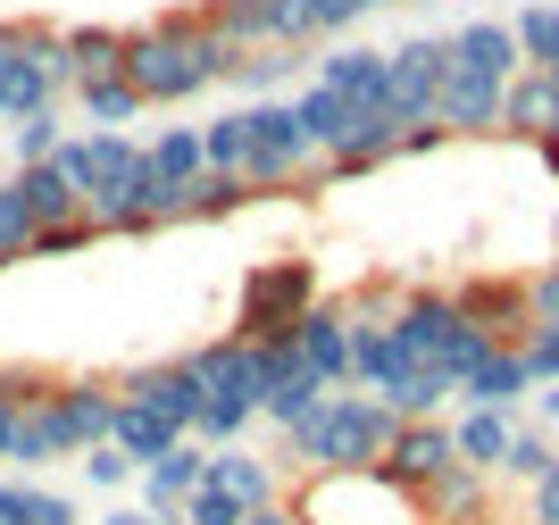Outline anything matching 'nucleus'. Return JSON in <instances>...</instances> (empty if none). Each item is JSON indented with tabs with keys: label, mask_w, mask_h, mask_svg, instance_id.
<instances>
[{
	"label": "nucleus",
	"mask_w": 559,
	"mask_h": 525,
	"mask_svg": "<svg viewBox=\"0 0 559 525\" xmlns=\"http://www.w3.org/2000/svg\"><path fill=\"white\" fill-rule=\"evenodd\" d=\"M234 59L242 50L210 25V9H167V17L126 34V75H134L142 100H192V92L226 84Z\"/></svg>",
	"instance_id": "f257e3e1"
},
{
	"label": "nucleus",
	"mask_w": 559,
	"mask_h": 525,
	"mask_svg": "<svg viewBox=\"0 0 559 525\" xmlns=\"http://www.w3.org/2000/svg\"><path fill=\"white\" fill-rule=\"evenodd\" d=\"M401 417L376 401V392H326L301 426H284V458L301 476H359V467H384Z\"/></svg>",
	"instance_id": "f03ea898"
},
{
	"label": "nucleus",
	"mask_w": 559,
	"mask_h": 525,
	"mask_svg": "<svg viewBox=\"0 0 559 525\" xmlns=\"http://www.w3.org/2000/svg\"><path fill=\"white\" fill-rule=\"evenodd\" d=\"M109 417H117V384H43L25 401V426H17V451L9 467L17 476H43L50 458H84L93 442H109Z\"/></svg>",
	"instance_id": "7ed1b4c3"
},
{
	"label": "nucleus",
	"mask_w": 559,
	"mask_h": 525,
	"mask_svg": "<svg viewBox=\"0 0 559 525\" xmlns=\"http://www.w3.org/2000/svg\"><path fill=\"white\" fill-rule=\"evenodd\" d=\"M384 325H393V343L409 350L418 367L451 375V392H460V375L492 350V334H476V325H467V309H460L451 293H435V284H418V293H393V318H384Z\"/></svg>",
	"instance_id": "20e7f679"
},
{
	"label": "nucleus",
	"mask_w": 559,
	"mask_h": 525,
	"mask_svg": "<svg viewBox=\"0 0 559 525\" xmlns=\"http://www.w3.org/2000/svg\"><path fill=\"white\" fill-rule=\"evenodd\" d=\"M234 176L251 183V192H301L318 176V151H309L293 100H251L242 109V167Z\"/></svg>",
	"instance_id": "39448f33"
},
{
	"label": "nucleus",
	"mask_w": 559,
	"mask_h": 525,
	"mask_svg": "<svg viewBox=\"0 0 559 525\" xmlns=\"http://www.w3.org/2000/svg\"><path fill=\"white\" fill-rule=\"evenodd\" d=\"M318 300V267L309 259H267V267L242 275V300H234V334L242 343H284L301 309Z\"/></svg>",
	"instance_id": "423d86ee"
},
{
	"label": "nucleus",
	"mask_w": 559,
	"mask_h": 525,
	"mask_svg": "<svg viewBox=\"0 0 559 525\" xmlns=\"http://www.w3.org/2000/svg\"><path fill=\"white\" fill-rule=\"evenodd\" d=\"M435 92H443V34L384 50V117L393 126H435Z\"/></svg>",
	"instance_id": "0eeeda50"
},
{
	"label": "nucleus",
	"mask_w": 559,
	"mask_h": 525,
	"mask_svg": "<svg viewBox=\"0 0 559 525\" xmlns=\"http://www.w3.org/2000/svg\"><path fill=\"white\" fill-rule=\"evenodd\" d=\"M293 359H301L326 392H350V309H343V300L318 293L301 309V325H293Z\"/></svg>",
	"instance_id": "6e6552de"
},
{
	"label": "nucleus",
	"mask_w": 559,
	"mask_h": 525,
	"mask_svg": "<svg viewBox=\"0 0 559 525\" xmlns=\"http://www.w3.org/2000/svg\"><path fill=\"white\" fill-rule=\"evenodd\" d=\"M443 467H460L451 426H443V417H401V426H393V451H384V467H376V476L401 484V492H426Z\"/></svg>",
	"instance_id": "1a4fd4ad"
},
{
	"label": "nucleus",
	"mask_w": 559,
	"mask_h": 525,
	"mask_svg": "<svg viewBox=\"0 0 559 525\" xmlns=\"http://www.w3.org/2000/svg\"><path fill=\"white\" fill-rule=\"evenodd\" d=\"M117 401H134V409L167 417L176 434H192V417H201V375H192V359H159V367H134V375L117 384Z\"/></svg>",
	"instance_id": "9d476101"
},
{
	"label": "nucleus",
	"mask_w": 559,
	"mask_h": 525,
	"mask_svg": "<svg viewBox=\"0 0 559 525\" xmlns=\"http://www.w3.org/2000/svg\"><path fill=\"white\" fill-rule=\"evenodd\" d=\"M451 300H460L467 325H476V334H492V343H526V334H535V309H526V275H476V284H460Z\"/></svg>",
	"instance_id": "9b49d317"
},
{
	"label": "nucleus",
	"mask_w": 559,
	"mask_h": 525,
	"mask_svg": "<svg viewBox=\"0 0 559 525\" xmlns=\"http://www.w3.org/2000/svg\"><path fill=\"white\" fill-rule=\"evenodd\" d=\"M501 92H510V84L451 68V50H443V92H435V126H443L451 142H460V134H501Z\"/></svg>",
	"instance_id": "f8f14e48"
},
{
	"label": "nucleus",
	"mask_w": 559,
	"mask_h": 525,
	"mask_svg": "<svg viewBox=\"0 0 559 525\" xmlns=\"http://www.w3.org/2000/svg\"><path fill=\"white\" fill-rule=\"evenodd\" d=\"M201 484H210V451L185 434L167 458H151V467H142V509H159L167 525H185V501L201 492Z\"/></svg>",
	"instance_id": "ddd939ff"
},
{
	"label": "nucleus",
	"mask_w": 559,
	"mask_h": 525,
	"mask_svg": "<svg viewBox=\"0 0 559 525\" xmlns=\"http://www.w3.org/2000/svg\"><path fill=\"white\" fill-rule=\"evenodd\" d=\"M210 25L234 50H293V0H210Z\"/></svg>",
	"instance_id": "4468645a"
},
{
	"label": "nucleus",
	"mask_w": 559,
	"mask_h": 525,
	"mask_svg": "<svg viewBox=\"0 0 559 525\" xmlns=\"http://www.w3.org/2000/svg\"><path fill=\"white\" fill-rule=\"evenodd\" d=\"M293 117H301L309 151H318V159H334V151H350V142H359V126H368L376 109H359V100H343V92H326V84H309V92H293Z\"/></svg>",
	"instance_id": "2eb2a0df"
},
{
	"label": "nucleus",
	"mask_w": 559,
	"mask_h": 525,
	"mask_svg": "<svg viewBox=\"0 0 559 525\" xmlns=\"http://www.w3.org/2000/svg\"><path fill=\"white\" fill-rule=\"evenodd\" d=\"M501 134H518V142L559 134V75H543V68L510 75V92H501Z\"/></svg>",
	"instance_id": "dca6fc26"
},
{
	"label": "nucleus",
	"mask_w": 559,
	"mask_h": 525,
	"mask_svg": "<svg viewBox=\"0 0 559 525\" xmlns=\"http://www.w3.org/2000/svg\"><path fill=\"white\" fill-rule=\"evenodd\" d=\"M535 392V375H526V359H518V343H492L485 359L460 375V401L467 409H518Z\"/></svg>",
	"instance_id": "f3484780"
},
{
	"label": "nucleus",
	"mask_w": 559,
	"mask_h": 525,
	"mask_svg": "<svg viewBox=\"0 0 559 525\" xmlns=\"http://www.w3.org/2000/svg\"><path fill=\"white\" fill-rule=\"evenodd\" d=\"M93 75H126V25H68L59 34V84H93Z\"/></svg>",
	"instance_id": "a211bd4d"
},
{
	"label": "nucleus",
	"mask_w": 559,
	"mask_h": 525,
	"mask_svg": "<svg viewBox=\"0 0 559 525\" xmlns=\"http://www.w3.org/2000/svg\"><path fill=\"white\" fill-rule=\"evenodd\" d=\"M210 484L226 492L234 509H267V501H284V484H276V467L259 451H242V442H226V451H210Z\"/></svg>",
	"instance_id": "6ab92c4d"
},
{
	"label": "nucleus",
	"mask_w": 559,
	"mask_h": 525,
	"mask_svg": "<svg viewBox=\"0 0 559 525\" xmlns=\"http://www.w3.org/2000/svg\"><path fill=\"white\" fill-rule=\"evenodd\" d=\"M409 501H418V525H485V476L476 467H443Z\"/></svg>",
	"instance_id": "aec40b11"
},
{
	"label": "nucleus",
	"mask_w": 559,
	"mask_h": 525,
	"mask_svg": "<svg viewBox=\"0 0 559 525\" xmlns=\"http://www.w3.org/2000/svg\"><path fill=\"white\" fill-rule=\"evenodd\" d=\"M318 84L359 100V109H384V50H359V43H334L318 59Z\"/></svg>",
	"instance_id": "412c9836"
},
{
	"label": "nucleus",
	"mask_w": 559,
	"mask_h": 525,
	"mask_svg": "<svg viewBox=\"0 0 559 525\" xmlns=\"http://www.w3.org/2000/svg\"><path fill=\"white\" fill-rule=\"evenodd\" d=\"M510 434H518L510 409H467V417H451V451H460V467H476V476H492V467L510 458Z\"/></svg>",
	"instance_id": "4be33fe9"
},
{
	"label": "nucleus",
	"mask_w": 559,
	"mask_h": 525,
	"mask_svg": "<svg viewBox=\"0 0 559 525\" xmlns=\"http://www.w3.org/2000/svg\"><path fill=\"white\" fill-rule=\"evenodd\" d=\"M142 176H151V192H185L201 176V126H167L159 142H142Z\"/></svg>",
	"instance_id": "5701e85b"
},
{
	"label": "nucleus",
	"mask_w": 559,
	"mask_h": 525,
	"mask_svg": "<svg viewBox=\"0 0 559 525\" xmlns=\"http://www.w3.org/2000/svg\"><path fill=\"white\" fill-rule=\"evenodd\" d=\"M75 109L93 117L100 134H126V126H134V117L151 109V100L134 92V75H93V84H75Z\"/></svg>",
	"instance_id": "b1692460"
},
{
	"label": "nucleus",
	"mask_w": 559,
	"mask_h": 525,
	"mask_svg": "<svg viewBox=\"0 0 559 525\" xmlns=\"http://www.w3.org/2000/svg\"><path fill=\"white\" fill-rule=\"evenodd\" d=\"M9 192H17L25 201V217H34V226H59V217H84V201H75L68 192V176H59V167H17V176H9Z\"/></svg>",
	"instance_id": "393cba45"
},
{
	"label": "nucleus",
	"mask_w": 559,
	"mask_h": 525,
	"mask_svg": "<svg viewBox=\"0 0 559 525\" xmlns=\"http://www.w3.org/2000/svg\"><path fill=\"white\" fill-rule=\"evenodd\" d=\"M109 442H117V451H126V458H134V467H151V458H167V451H176V442H185V434H176L167 417L134 409V401H117V417H109Z\"/></svg>",
	"instance_id": "a878e982"
},
{
	"label": "nucleus",
	"mask_w": 559,
	"mask_h": 525,
	"mask_svg": "<svg viewBox=\"0 0 559 525\" xmlns=\"http://www.w3.org/2000/svg\"><path fill=\"white\" fill-rule=\"evenodd\" d=\"M0 525H84V517H75V501H68V492H50V484L9 476V484H0Z\"/></svg>",
	"instance_id": "bb28decb"
},
{
	"label": "nucleus",
	"mask_w": 559,
	"mask_h": 525,
	"mask_svg": "<svg viewBox=\"0 0 559 525\" xmlns=\"http://www.w3.org/2000/svg\"><path fill=\"white\" fill-rule=\"evenodd\" d=\"M518 59L543 75H559V0H535V9H518Z\"/></svg>",
	"instance_id": "cd10ccee"
},
{
	"label": "nucleus",
	"mask_w": 559,
	"mask_h": 525,
	"mask_svg": "<svg viewBox=\"0 0 559 525\" xmlns=\"http://www.w3.org/2000/svg\"><path fill=\"white\" fill-rule=\"evenodd\" d=\"M318 401H326V384H318V375H309V367H293V375H284V384H267L259 392V417H267V426H301L309 409H318Z\"/></svg>",
	"instance_id": "c85d7f7f"
},
{
	"label": "nucleus",
	"mask_w": 559,
	"mask_h": 525,
	"mask_svg": "<svg viewBox=\"0 0 559 525\" xmlns=\"http://www.w3.org/2000/svg\"><path fill=\"white\" fill-rule=\"evenodd\" d=\"M242 201H259L242 176H217V167H201V176L185 183V217H234Z\"/></svg>",
	"instance_id": "c756f323"
},
{
	"label": "nucleus",
	"mask_w": 559,
	"mask_h": 525,
	"mask_svg": "<svg viewBox=\"0 0 559 525\" xmlns=\"http://www.w3.org/2000/svg\"><path fill=\"white\" fill-rule=\"evenodd\" d=\"M559 467V451H551V434H543V426H518L510 434V458H501V467H492V476H518V484H543Z\"/></svg>",
	"instance_id": "7c9ffc66"
},
{
	"label": "nucleus",
	"mask_w": 559,
	"mask_h": 525,
	"mask_svg": "<svg viewBox=\"0 0 559 525\" xmlns=\"http://www.w3.org/2000/svg\"><path fill=\"white\" fill-rule=\"evenodd\" d=\"M293 68H301L293 50H242V59H234V84L259 92V100H276V84H293Z\"/></svg>",
	"instance_id": "2f4dec72"
},
{
	"label": "nucleus",
	"mask_w": 559,
	"mask_h": 525,
	"mask_svg": "<svg viewBox=\"0 0 559 525\" xmlns=\"http://www.w3.org/2000/svg\"><path fill=\"white\" fill-rule=\"evenodd\" d=\"M9 134H17V167H43L50 151L68 142V117H59V109H34V117H17Z\"/></svg>",
	"instance_id": "473e14b6"
},
{
	"label": "nucleus",
	"mask_w": 559,
	"mask_h": 525,
	"mask_svg": "<svg viewBox=\"0 0 559 525\" xmlns=\"http://www.w3.org/2000/svg\"><path fill=\"white\" fill-rule=\"evenodd\" d=\"M34 392H43V375H17V367L0 375V458L17 451V426H25V401H34Z\"/></svg>",
	"instance_id": "72a5a7b5"
},
{
	"label": "nucleus",
	"mask_w": 559,
	"mask_h": 525,
	"mask_svg": "<svg viewBox=\"0 0 559 525\" xmlns=\"http://www.w3.org/2000/svg\"><path fill=\"white\" fill-rule=\"evenodd\" d=\"M100 234L93 217H59V226H34V242H25V259H59V251H93Z\"/></svg>",
	"instance_id": "f704fd0d"
},
{
	"label": "nucleus",
	"mask_w": 559,
	"mask_h": 525,
	"mask_svg": "<svg viewBox=\"0 0 559 525\" xmlns=\"http://www.w3.org/2000/svg\"><path fill=\"white\" fill-rule=\"evenodd\" d=\"M518 359H526V375H535V392H543V384H559V325H535V334L518 343Z\"/></svg>",
	"instance_id": "c9c22d12"
},
{
	"label": "nucleus",
	"mask_w": 559,
	"mask_h": 525,
	"mask_svg": "<svg viewBox=\"0 0 559 525\" xmlns=\"http://www.w3.org/2000/svg\"><path fill=\"white\" fill-rule=\"evenodd\" d=\"M25 242H34V217H25V201L0 183V267H9V259H25Z\"/></svg>",
	"instance_id": "e433bc0d"
},
{
	"label": "nucleus",
	"mask_w": 559,
	"mask_h": 525,
	"mask_svg": "<svg viewBox=\"0 0 559 525\" xmlns=\"http://www.w3.org/2000/svg\"><path fill=\"white\" fill-rule=\"evenodd\" d=\"M526 309H535V325H559V259L526 275Z\"/></svg>",
	"instance_id": "4c0bfd02"
},
{
	"label": "nucleus",
	"mask_w": 559,
	"mask_h": 525,
	"mask_svg": "<svg viewBox=\"0 0 559 525\" xmlns=\"http://www.w3.org/2000/svg\"><path fill=\"white\" fill-rule=\"evenodd\" d=\"M84 476H93V484H109V492H117V484L134 476V458L117 451V442H93V451H84Z\"/></svg>",
	"instance_id": "58836bf2"
},
{
	"label": "nucleus",
	"mask_w": 559,
	"mask_h": 525,
	"mask_svg": "<svg viewBox=\"0 0 559 525\" xmlns=\"http://www.w3.org/2000/svg\"><path fill=\"white\" fill-rule=\"evenodd\" d=\"M526 525H559V467L535 484V509H526Z\"/></svg>",
	"instance_id": "ea45409f"
},
{
	"label": "nucleus",
	"mask_w": 559,
	"mask_h": 525,
	"mask_svg": "<svg viewBox=\"0 0 559 525\" xmlns=\"http://www.w3.org/2000/svg\"><path fill=\"white\" fill-rule=\"evenodd\" d=\"M100 525H167V517H159V509H142V501H126V509H109Z\"/></svg>",
	"instance_id": "a19ab883"
},
{
	"label": "nucleus",
	"mask_w": 559,
	"mask_h": 525,
	"mask_svg": "<svg viewBox=\"0 0 559 525\" xmlns=\"http://www.w3.org/2000/svg\"><path fill=\"white\" fill-rule=\"evenodd\" d=\"M535 159H543V167L559 176V134H543V142H535Z\"/></svg>",
	"instance_id": "79ce46f5"
},
{
	"label": "nucleus",
	"mask_w": 559,
	"mask_h": 525,
	"mask_svg": "<svg viewBox=\"0 0 559 525\" xmlns=\"http://www.w3.org/2000/svg\"><path fill=\"white\" fill-rule=\"evenodd\" d=\"M535 409H543V417L559 426V384H543V392H535Z\"/></svg>",
	"instance_id": "37998d69"
},
{
	"label": "nucleus",
	"mask_w": 559,
	"mask_h": 525,
	"mask_svg": "<svg viewBox=\"0 0 559 525\" xmlns=\"http://www.w3.org/2000/svg\"><path fill=\"white\" fill-rule=\"evenodd\" d=\"M9 59H17V25H0V68H9Z\"/></svg>",
	"instance_id": "c03bdc74"
}]
</instances>
